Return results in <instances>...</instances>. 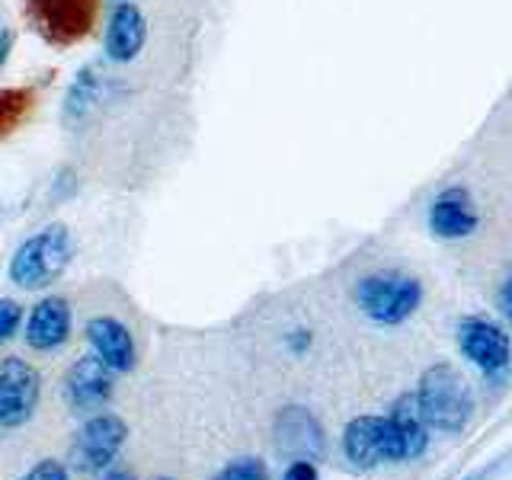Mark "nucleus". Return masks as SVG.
I'll list each match as a JSON object with an SVG mask.
<instances>
[{"label": "nucleus", "mask_w": 512, "mask_h": 480, "mask_svg": "<svg viewBox=\"0 0 512 480\" xmlns=\"http://www.w3.org/2000/svg\"><path fill=\"white\" fill-rule=\"evenodd\" d=\"M416 404L429 429L445 432V436H455L464 432L474 416V394L471 384L464 381V375L455 365H432L423 372L420 388H416Z\"/></svg>", "instance_id": "obj_1"}, {"label": "nucleus", "mask_w": 512, "mask_h": 480, "mask_svg": "<svg viewBox=\"0 0 512 480\" xmlns=\"http://www.w3.org/2000/svg\"><path fill=\"white\" fill-rule=\"evenodd\" d=\"M74 253V237L68 231V224H48V228L36 231L26 237L16 253L10 256L7 276L13 285L36 292V288L52 285L71 263Z\"/></svg>", "instance_id": "obj_2"}, {"label": "nucleus", "mask_w": 512, "mask_h": 480, "mask_svg": "<svg viewBox=\"0 0 512 480\" xmlns=\"http://www.w3.org/2000/svg\"><path fill=\"white\" fill-rule=\"evenodd\" d=\"M420 301H423L420 279H413L407 272H397V269L372 272V276L359 279V285H356L359 311L381 327L404 324L407 317L416 314Z\"/></svg>", "instance_id": "obj_3"}, {"label": "nucleus", "mask_w": 512, "mask_h": 480, "mask_svg": "<svg viewBox=\"0 0 512 480\" xmlns=\"http://www.w3.org/2000/svg\"><path fill=\"white\" fill-rule=\"evenodd\" d=\"M23 13L32 32L48 45L71 48L93 32L100 0H23Z\"/></svg>", "instance_id": "obj_4"}, {"label": "nucleus", "mask_w": 512, "mask_h": 480, "mask_svg": "<svg viewBox=\"0 0 512 480\" xmlns=\"http://www.w3.org/2000/svg\"><path fill=\"white\" fill-rule=\"evenodd\" d=\"M128 439V423L116 413H90L71 445V464L84 474L106 471Z\"/></svg>", "instance_id": "obj_5"}, {"label": "nucleus", "mask_w": 512, "mask_h": 480, "mask_svg": "<svg viewBox=\"0 0 512 480\" xmlns=\"http://www.w3.org/2000/svg\"><path fill=\"white\" fill-rule=\"evenodd\" d=\"M42 378L26 359H0V429H20L39 407Z\"/></svg>", "instance_id": "obj_6"}, {"label": "nucleus", "mask_w": 512, "mask_h": 480, "mask_svg": "<svg viewBox=\"0 0 512 480\" xmlns=\"http://www.w3.org/2000/svg\"><path fill=\"white\" fill-rule=\"evenodd\" d=\"M343 452L362 471L388 461H404L397 432L388 416H356L343 432Z\"/></svg>", "instance_id": "obj_7"}, {"label": "nucleus", "mask_w": 512, "mask_h": 480, "mask_svg": "<svg viewBox=\"0 0 512 480\" xmlns=\"http://www.w3.org/2000/svg\"><path fill=\"white\" fill-rule=\"evenodd\" d=\"M458 346L484 375H503L512 359V343L487 317H464L458 324Z\"/></svg>", "instance_id": "obj_8"}, {"label": "nucleus", "mask_w": 512, "mask_h": 480, "mask_svg": "<svg viewBox=\"0 0 512 480\" xmlns=\"http://www.w3.org/2000/svg\"><path fill=\"white\" fill-rule=\"evenodd\" d=\"M116 391V372L96 356H80L64 375V397L74 413L103 410Z\"/></svg>", "instance_id": "obj_9"}, {"label": "nucleus", "mask_w": 512, "mask_h": 480, "mask_svg": "<svg viewBox=\"0 0 512 480\" xmlns=\"http://www.w3.org/2000/svg\"><path fill=\"white\" fill-rule=\"evenodd\" d=\"M276 448L292 461H317L327 448L324 426L304 407H285L276 416Z\"/></svg>", "instance_id": "obj_10"}, {"label": "nucleus", "mask_w": 512, "mask_h": 480, "mask_svg": "<svg viewBox=\"0 0 512 480\" xmlns=\"http://www.w3.org/2000/svg\"><path fill=\"white\" fill-rule=\"evenodd\" d=\"M74 314L68 298L48 295L39 304H32L29 320H26V346L36 352H55L71 340Z\"/></svg>", "instance_id": "obj_11"}, {"label": "nucleus", "mask_w": 512, "mask_h": 480, "mask_svg": "<svg viewBox=\"0 0 512 480\" xmlns=\"http://www.w3.org/2000/svg\"><path fill=\"white\" fill-rule=\"evenodd\" d=\"M480 224V212L464 186L442 189L429 205V231L442 240H461L471 237Z\"/></svg>", "instance_id": "obj_12"}, {"label": "nucleus", "mask_w": 512, "mask_h": 480, "mask_svg": "<svg viewBox=\"0 0 512 480\" xmlns=\"http://www.w3.org/2000/svg\"><path fill=\"white\" fill-rule=\"evenodd\" d=\"M87 343L93 349V356L103 365H109L116 375L132 372L138 362L135 336L116 317H93L87 324Z\"/></svg>", "instance_id": "obj_13"}, {"label": "nucleus", "mask_w": 512, "mask_h": 480, "mask_svg": "<svg viewBox=\"0 0 512 480\" xmlns=\"http://www.w3.org/2000/svg\"><path fill=\"white\" fill-rule=\"evenodd\" d=\"M144 42H148V20H144V13L132 0H122V4H116V10H112L106 36H103L106 58L116 64H128L141 55Z\"/></svg>", "instance_id": "obj_14"}, {"label": "nucleus", "mask_w": 512, "mask_h": 480, "mask_svg": "<svg viewBox=\"0 0 512 480\" xmlns=\"http://www.w3.org/2000/svg\"><path fill=\"white\" fill-rule=\"evenodd\" d=\"M388 420L397 432V442H400V455L407 458H420L429 445V426L420 413V404H416V394H400L394 400V407L388 413Z\"/></svg>", "instance_id": "obj_15"}, {"label": "nucleus", "mask_w": 512, "mask_h": 480, "mask_svg": "<svg viewBox=\"0 0 512 480\" xmlns=\"http://www.w3.org/2000/svg\"><path fill=\"white\" fill-rule=\"evenodd\" d=\"M100 93H103L100 64H84V68L74 74L68 96H64V119L71 125H80L93 112V106L100 103Z\"/></svg>", "instance_id": "obj_16"}, {"label": "nucleus", "mask_w": 512, "mask_h": 480, "mask_svg": "<svg viewBox=\"0 0 512 480\" xmlns=\"http://www.w3.org/2000/svg\"><path fill=\"white\" fill-rule=\"evenodd\" d=\"M29 109H32V90H26V87L0 90V141L26 122Z\"/></svg>", "instance_id": "obj_17"}, {"label": "nucleus", "mask_w": 512, "mask_h": 480, "mask_svg": "<svg viewBox=\"0 0 512 480\" xmlns=\"http://www.w3.org/2000/svg\"><path fill=\"white\" fill-rule=\"evenodd\" d=\"M212 480H269V474L260 458H237L228 468H221Z\"/></svg>", "instance_id": "obj_18"}, {"label": "nucleus", "mask_w": 512, "mask_h": 480, "mask_svg": "<svg viewBox=\"0 0 512 480\" xmlns=\"http://www.w3.org/2000/svg\"><path fill=\"white\" fill-rule=\"evenodd\" d=\"M20 324H23V304H16L13 298H0V346L13 340Z\"/></svg>", "instance_id": "obj_19"}, {"label": "nucleus", "mask_w": 512, "mask_h": 480, "mask_svg": "<svg viewBox=\"0 0 512 480\" xmlns=\"http://www.w3.org/2000/svg\"><path fill=\"white\" fill-rule=\"evenodd\" d=\"M20 480H68V468L55 458H45L39 464H32Z\"/></svg>", "instance_id": "obj_20"}, {"label": "nucleus", "mask_w": 512, "mask_h": 480, "mask_svg": "<svg viewBox=\"0 0 512 480\" xmlns=\"http://www.w3.org/2000/svg\"><path fill=\"white\" fill-rule=\"evenodd\" d=\"M74 189H77V173L71 167H61L58 176H55V183H52V199L61 202V199H71L74 196Z\"/></svg>", "instance_id": "obj_21"}, {"label": "nucleus", "mask_w": 512, "mask_h": 480, "mask_svg": "<svg viewBox=\"0 0 512 480\" xmlns=\"http://www.w3.org/2000/svg\"><path fill=\"white\" fill-rule=\"evenodd\" d=\"M282 480H320V474L314 468V461H292L285 468Z\"/></svg>", "instance_id": "obj_22"}, {"label": "nucleus", "mask_w": 512, "mask_h": 480, "mask_svg": "<svg viewBox=\"0 0 512 480\" xmlns=\"http://www.w3.org/2000/svg\"><path fill=\"white\" fill-rule=\"evenodd\" d=\"M10 52H13V32L7 26H0V71L10 61Z\"/></svg>", "instance_id": "obj_23"}, {"label": "nucleus", "mask_w": 512, "mask_h": 480, "mask_svg": "<svg viewBox=\"0 0 512 480\" xmlns=\"http://www.w3.org/2000/svg\"><path fill=\"white\" fill-rule=\"evenodd\" d=\"M500 308H503L506 320L512 324V272H509L506 282H503V288H500Z\"/></svg>", "instance_id": "obj_24"}, {"label": "nucleus", "mask_w": 512, "mask_h": 480, "mask_svg": "<svg viewBox=\"0 0 512 480\" xmlns=\"http://www.w3.org/2000/svg\"><path fill=\"white\" fill-rule=\"evenodd\" d=\"M311 346V333L308 330H295L292 336H288V349L292 352H304Z\"/></svg>", "instance_id": "obj_25"}, {"label": "nucleus", "mask_w": 512, "mask_h": 480, "mask_svg": "<svg viewBox=\"0 0 512 480\" xmlns=\"http://www.w3.org/2000/svg\"><path fill=\"white\" fill-rule=\"evenodd\" d=\"M103 480H135L128 471H122V468H112V471H106V477Z\"/></svg>", "instance_id": "obj_26"}, {"label": "nucleus", "mask_w": 512, "mask_h": 480, "mask_svg": "<svg viewBox=\"0 0 512 480\" xmlns=\"http://www.w3.org/2000/svg\"><path fill=\"white\" fill-rule=\"evenodd\" d=\"M157 480H167V477H157Z\"/></svg>", "instance_id": "obj_27"}]
</instances>
